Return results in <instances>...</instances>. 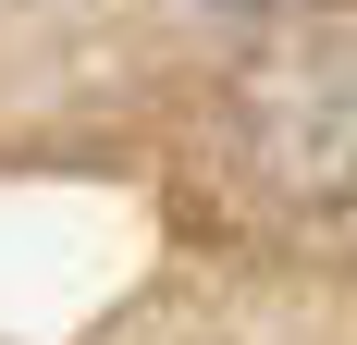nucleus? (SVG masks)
Returning a JSON list of instances; mask_svg holds the SVG:
<instances>
[{
	"label": "nucleus",
	"mask_w": 357,
	"mask_h": 345,
	"mask_svg": "<svg viewBox=\"0 0 357 345\" xmlns=\"http://www.w3.org/2000/svg\"><path fill=\"white\" fill-rule=\"evenodd\" d=\"M222 13H259V0H222Z\"/></svg>",
	"instance_id": "obj_2"
},
{
	"label": "nucleus",
	"mask_w": 357,
	"mask_h": 345,
	"mask_svg": "<svg viewBox=\"0 0 357 345\" xmlns=\"http://www.w3.org/2000/svg\"><path fill=\"white\" fill-rule=\"evenodd\" d=\"M234 136L284 198H357V0H321L247 50L234 74Z\"/></svg>",
	"instance_id": "obj_1"
}]
</instances>
